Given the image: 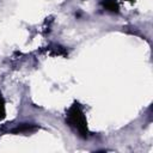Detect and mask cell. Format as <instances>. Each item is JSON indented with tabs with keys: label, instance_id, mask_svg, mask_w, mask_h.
<instances>
[{
	"label": "cell",
	"instance_id": "6da1fadb",
	"mask_svg": "<svg viewBox=\"0 0 153 153\" xmlns=\"http://www.w3.org/2000/svg\"><path fill=\"white\" fill-rule=\"evenodd\" d=\"M66 124L74 133H76V135L80 136L81 139L88 137L90 133H88V127H87V120H86L85 112L79 103L74 102L68 108V110L66 112Z\"/></svg>",
	"mask_w": 153,
	"mask_h": 153
},
{
	"label": "cell",
	"instance_id": "7a4b0ae2",
	"mask_svg": "<svg viewBox=\"0 0 153 153\" xmlns=\"http://www.w3.org/2000/svg\"><path fill=\"white\" fill-rule=\"evenodd\" d=\"M100 5L109 12L112 13H117L120 10V5H118V0H102Z\"/></svg>",
	"mask_w": 153,
	"mask_h": 153
},
{
	"label": "cell",
	"instance_id": "3957f363",
	"mask_svg": "<svg viewBox=\"0 0 153 153\" xmlns=\"http://www.w3.org/2000/svg\"><path fill=\"white\" fill-rule=\"evenodd\" d=\"M36 130V127L32 126V124H23L18 128H16L13 131L14 133H31V131H35Z\"/></svg>",
	"mask_w": 153,
	"mask_h": 153
},
{
	"label": "cell",
	"instance_id": "277c9868",
	"mask_svg": "<svg viewBox=\"0 0 153 153\" xmlns=\"http://www.w3.org/2000/svg\"><path fill=\"white\" fill-rule=\"evenodd\" d=\"M6 116V108H5V99L0 93V120H4Z\"/></svg>",
	"mask_w": 153,
	"mask_h": 153
},
{
	"label": "cell",
	"instance_id": "5b68a950",
	"mask_svg": "<svg viewBox=\"0 0 153 153\" xmlns=\"http://www.w3.org/2000/svg\"><path fill=\"white\" fill-rule=\"evenodd\" d=\"M127 1H130V2H134L135 0H127Z\"/></svg>",
	"mask_w": 153,
	"mask_h": 153
}]
</instances>
